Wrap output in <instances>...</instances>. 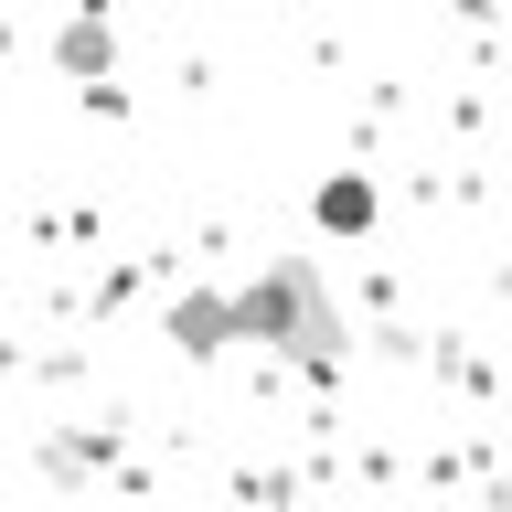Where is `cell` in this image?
Wrapping results in <instances>:
<instances>
[{"mask_svg":"<svg viewBox=\"0 0 512 512\" xmlns=\"http://www.w3.org/2000/svg\"><path fill=\"white\" fill-rule=\"evenodd\" d=\"M235 342H267L288 352L299 374H342L352 363V320L320 278V256H267L246 288H235Z\"/></svg>","mask_w":512,"mask_h":512,"instance_id":"6da1fadb","label":"cell"},{"mask_svg":"<svg viewBox=\"0 0 512 512\" xmlns=\"http://www.w3.org/2000/svg\"><path fill=\"white\" fill-rule=\"evenodd\" d=\"M54 64L64 75H75V86H107V75H118V22H107V11H64V32H54Z\"/></svg>","mask_w":512,"mask_h":512,"instance_id":"7a4b0ae2","label":"cell"},{"mask_svg":"<svg viewBox=\"0 0 512 512\" xmlns=\"http://www.w3.org/2000/svg\"><path fill=\"white\" fill-rule=\"evenodd\" d=\"M171 342H182L192 363L235 352V288H182V299H171Z\"/></svg>","mask_w":512,"mask_h":512,"instance_id":"3957f363","label":"cell"},{"mask_svg":"<svg viewBox=\"0 0 512 512\" xmlns=\"http://www.w3.org/2000/svg\"><path fill=\"white\" fill-rule=\"evenodd\" d=\"M310 214H320V235H374V182H363V171H331V182L310 192Z\"/></svg>","mask_w":512,"mask_h":512,"instance_id":"277c9868","label":"cell"},{"mask_svg":"<svg viewBox=\"0 0 512 512\" xmlns=\"http://www.w3.org/2000/svg\"><path fill=\"white\" fill-rule=\"evenodd\" d=\"M107 470V438H43V480H86Z\"/></svg>","mask_w":512,"mask_h":512,"instance_id":"5b68a950","label":"cell"}]
</instances>
